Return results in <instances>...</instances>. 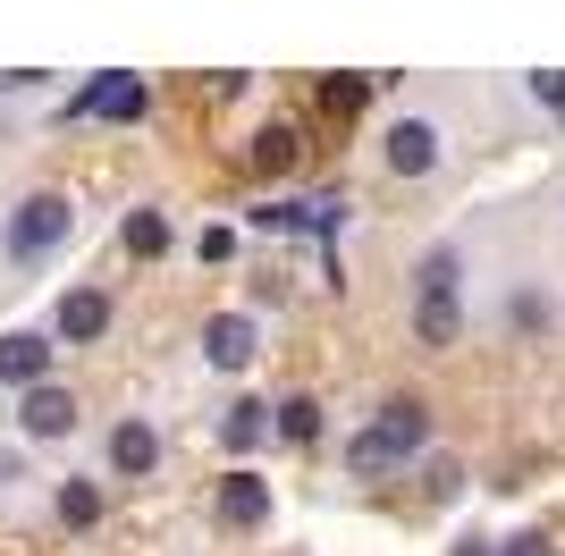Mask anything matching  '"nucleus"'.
Segmentation results:
<instances>
[{"label": "nucleus", "instance_id": "nucleus-1", "mask_svg": "<svg viewBox=\"0 0 565 556\" xmlns=\"http://www.w3.org/2000/svg\"><path fill=\"white\" fill-rule=\"evenodd\" d=\"M423 439H430V414L414 405V396H397V405H380L372 430H354V439H347V472H354V481H380V472H397Z\"/></svg>", "mask_w": 565, "mask_h": 556}, {"label": "nucleus", "instance_id": "nucleus-8", "mask_svg": "<svg viewBox=\"0 0 565 556\" xmlns=\"http://www.w3.org/2000/svg\"><path fill=\"white\" fill-rule=\"evenodd\" d=\"M430 161H439V127H430V118H397V127H388V169L423 178Z\"/></svg>", "mask_w": 565, "mask_h": 556}, {"label": "nucleus", "instance_id": "nucleus-13", "mask_svg": "<svg viewBox=\"0 0 565 556\" xmlns=\"http://www.w3.org/2000/svg\"><path fill=\"white\" fill-rule=\"evenodd\" d=\"M118 236H127V254H136V261L169 254V220H161V211H127V228H118Z\"/></svg>", "mask_w": 565, "mask_h": 556}, {"label": "nucleus", "instance_id": "nucleus-3", "mask_svg": "<svg viewBox=\"0 0 565 556\" xmlns=\"http://www.w3.org/2000/svg\"><path fill=\"white\" fill-rule=\"evenodd\" d=\"M143 110H152V85H143V76H127V68H102L94 85L68 101V118H118V127H136Z\"/></svg>", "mask_w": 565, "mask_h": 556}, {"label": "nucleus", "instance_id": "nucleus-9", "mask_svg": "<svg viewBox=\"0 0 565 556\" xmlns=\"http://www.w3.org/2000/svg\"><path fill=\"white\" fill-rule=\"evenodd\" d=\"M102 329H110V296H102V287L60 296V338H76V346H85V338H102Z\"/></svg>", "mask_w": 565, "mask_h": 556}, {"label": "nucleus", "instance_id": "nucleus-19", "mask_svg": "<svg viewBox=\"0 0 565 556\" xmlns=\"http://www.w3.org/2000/svg\"><path fill=\"white\" fill-rule=\"evenodd\" d=\"M456 556H490V548H481V539H465V548H456Z\"/></svg>", "mask_w": 565, "mask_h": 556}, {"label": "nucleus", "instance_id": "nucleus-7", "mask_svg": "<svg viewBox=\"0 0 565 556\" xmlns=\"http://www.w3.org/2000/svg\"><path fill=\"white\" fill-rule=\"evenodd\" d=\"M203 354H212V371H245V363H254V321H245V312L203 321Z\"/></svg>", "mask_w": 565, "mask_h": 556}, {"label": "nucleus", "instance_id": "nucleus-5", "mask_svg": "<svg viewBox=\"0 0 565 556\" xmlns=\"http://www.w3.org/2000/svg\"><path fill=\"white\" fill-rule=\"evenodd\" d=\"M18 421H25V439H68V430H76V396L43 379V388H25Z\"/></svg>", "mask_w": 565, "mask_h": 556}, {"label": "nucleus", "instance_id": "nucleus-11", "mask_svg": "<svg viewBox=\"0 0 565 556\" xmlns=\"http://www.w3.org/2000/svg\"><path fill=\"white\" fill-rule=\"evenodd\" d=\"M110 463H118V472H152V463H161L152 421H118V430H110Z\"/></svg>", "mask_w": 565, "mask_h": 556}, {"label": "nucleus", "instance_id": "nucleus-18", "mask_svg": "<svg viewBox=\"0 0 565 556\" xmlns=\"http://www.w3.org/2000/svg\"><path fill=\"white\" fill-rule=\"evenodd\" d=\"M507 556H548V539H541V532H523V539H507Z\"/></svg>", "mask_w": 565, "mask_h": 556}, {"label": "nucleus", "instance_id": "nucleus-15", "mask_svg": "<svg viewBox=\"0 0 565 556\" xmlns=\"http://www.w3.org/2000/svg\"><path fill=\"white\" fill-rule=\"evenodd\" d=\"M60 523H76V532H85V523H102V498H94L85 481H68V489H60Z\"/></svg>", "mask_w": 565, "mask_h": 556}, {"label": "nucleus", "instance_id": "nucleus-17", "mask_svg": "<svg viewBox=\"0 0 565 556\" xmlns=\"http://www.w3.org/2000/svg\"><path fill=\"white\" fill-rule=\"evenodd\" d=\"M456 270H465V261H456L448 245H439V254L423 261V296H456Z\"/></svg>", "mask_w": 565, "mask_h": 556}, {"label": "nucleus", "instance_id": "nucleus-14", "mask_svg": "<svg viewBox=\"0 0 565 556\" xmlns=\"http://www.w3.org/2000/svg\"><path fill=\"white\" fill-rule=\"evenodd\" d=\"M254 169H270V178L296 169V127H262V136H254Z\"/></svg>", "mask_w": 565, "mask_h": 556}, {"label": "nucleus", "instance_id": "nucleus-16", "mask_svg": "<svg viewBox=\"0 0 565 556\" xmlns=\"http://www.w3.org/2000/svg\"><path fill=\"white\" fill-rule=\"evenodd\" d=\"M279 430H287V439H312V430H321V405H312V396H287V405H279Z\"/></svg>", "mask_w": 565, "mask_h": 556}, {"label": "nucleus", "instance_id": "nucleus-2", "mask_svg": "<svg viewBox=\"0 0 565 556\" xmlns=\"http://www.w3.org/2000/svg\"><path fill=\"white\" fill-rule=\"evenodd\" d=\"M68 228H76L68 194H25V203L9 211V254H18V261H43L51 245H68Z\"/></svg>", "mask_w": 565, "mask_h": 556}, {"label": "nucleus", "instance_id": "nucleus-4", "mask_svg": "<svg viewBox=\"0 0 565 556\" xmlns=\"http://www.w3.org/2000/svg\"><path fill=\"white\" fill-rule=\"evenodd\" d=\"M220 523H228V532H262V523H270V481H262V472H228V481H220Z\"/></svg>", "mask_w": 565, "mask_h": 556}, {"label": "nucleus", "instance_id": "nucleus-10", "mask_svg": "<svg viewBox=\"0 0 565 556\" xmlns=\"http://www.w3.org/2000/svg\"><path fill=\"white\" fill-rule=\"evenodd\" d=\"M414 338H423V346H456V338H465L456 296H423V303H414Z\"/></svg>", "mask_w": 565, "mask_h": 556}, {"label": "nucleus", "instance_id": "nucleus-12", "mask_svg": "<svg viewBox=\"0 0 565 556\" xmlns=\"http://www.w3.org/2000/svg\"><path fill=\"white\" fill-rule=\"evenodd\" d=\"M220 439H228L236 456H254V447L270 439V405H254V396H245V405H228V421H220Z\"/></svg>", "mask_w": 565, "mask_h": 556}, {"label": "nucleus", "instance_id": "nucleus-6", "mask_svg": "<svg viewBox=\"0 0 565 556\" xmlns=\"http://www.w3.org/2000/svg\"><path fill=\"white\" fill-rule=\"evenodd\" d=\"M43 371H51V338H34V329H9V338H0V379H9V388H43Z\"/></svg>", "mask_w": 565, "mask_h": 556}]
</instances>
